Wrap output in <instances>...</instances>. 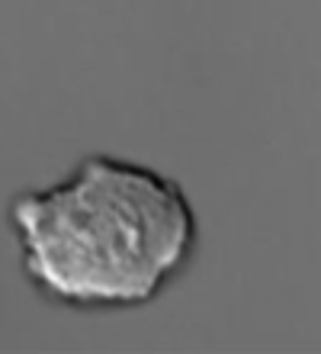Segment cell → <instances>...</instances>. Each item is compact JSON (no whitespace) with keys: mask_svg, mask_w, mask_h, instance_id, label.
<instances>
[{"mask_svg":"<svg viewBox=\"0 0 321 354\" xmlns=\"http://www.w3.org/2000/svg\"><path fill=\"white\" fill-rule=\"evenodd\" d=\"M7 223L32 290L71 309L148 306L200 245L184 187L106 151L87 155L55 184L17 194Z\"/></svg>","mask_w":321,"mask_h":354,"instance_id":"1","label":"cell"}]
</instances>
